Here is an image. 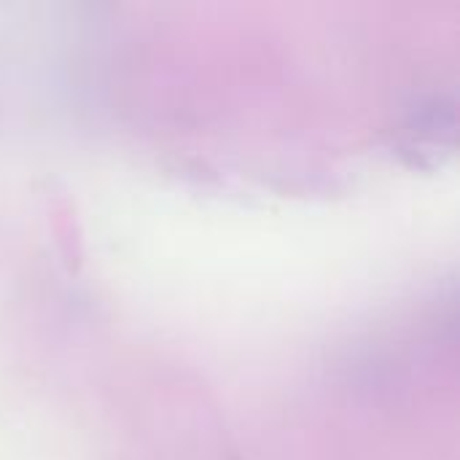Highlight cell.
Listing matches in <instances>:
<instances>
[]
</instances>
